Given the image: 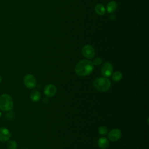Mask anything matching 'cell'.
Listing matches in <instances>:
<instances>
[{
	"mask_svg": "<svg viewBox=\"0 0 149 149\" xmlns=\"http://www.w3.org/2000/svg\"><path fill=\"white\" fill-rule=\"evenodd\" d=\"M94 70L93 62L88 59H83L79 61L74 68L76 74L80 77H84L90 74Z\"/></svg>",
	"mask_w": 149,
	"mask_h": 149,
	"instance_id": "obj_1",
	"label": "cell"
},
{
	"mask_svg": "<svg viewBox=\"0 0 149 149\" xmlns=\"http://www.w3.org/2000/svg\"><path fill=\"white\" fill-rule=\"evenodd\" d=\"M93 85L98 91L106 92L110 88L111 83L107 77H99L94 80Z\"/></svg>",
	"mask_w": 149,
	"mask_h": 149,
	"instance_id": "obj_2",
	"label": "cell"
},
{
	"mask_svg": "<svg viewBox=\"0 0 149 149\" xmlns=\"http://www.w3.org/2000/svg\"><path fill=\"white\" fill-rule=\"evenodd\" d=\"M13 108V102L12 97L7 94H2L0 96V109L3 111H9Z\"/></svg>",
	"mask_w": 149,
	"mask_h": 149,
	"instance_id": "obj_3",
	"label": "cell"
},
{
	"mask_svg": "<svg viewBox=\"0 0 149 149\" xmlns=\"http://www.w3.org/2000/svg\"><path fill=\"white\" fill-rule=\"evenodd\" d=\"M23 83L27 88L31 89L36 86L37 80L33 74H27L25 75L23 78Z\"/></svg>",
	"mask_w": 149,
	"mask_h": 149,
	"instance_id": "obj_4",
	"label": "cell"
},
{
	"mask_svg": "<svg viewBox=\"0 0 149 149\" xmlns=\"http://www.w3.org/2000/svg\"><path fill=\"white\" fill-rule=\"evenodd\" d=\"M101 72L102 75L105 77L111 76L113 73V67L112 64L108 62L104 63L101 68Z\"/></svg>",
	"mask_w": 149,
	"mask_h": 149,
	"instance_id": "obj_5",
	"label": "cell"
},
{
	"mask_svg": "<svg viewBox=\"0 0 149 149\" xmlns=\"http://www.w3.org/2000/svg\"><path fill=\"white\" fill-rule=\"evenodd\" d=\"M82 54L87 59H92L95 55V50L94 48L90 45H84L81 50Z\"/></svg>",
	"mask_w": 149,
	"mask_h": 149,
	"instance_id": "obj_6",
	"label": "cell"
},
{
	"mask_svg": "<svg viewBox=\"0 0 149 149\" xmlns=\"http://www.w3.org/2000/svg\"><path fill=\"white\" fill-rule=\"evenodd\" d=\"M122 136V132L119 129H113L108 133V139L112 141L115 142L119 140Z\"/></svg>",
	"mask_w": 149,
	"mask_h": 149,
	"instance_id": "obj_7",
	"label": "cell"
},
{
	"mask_svg": "<svg viewBox=\"0 0 149 149\" xmlns=\"http://www.w3.org/2000/svg\"><path fill=\"white\" fill-rule=\"evenodd\" d=\"M56 86L53 84H49L44 87V94L47 97H54L55 94L56 93Z\"/></svg>",
	"mask_w": 149,
	"mask_h": 149,
	"instance_id": "obj_8",
	"label": "cell"
},
{
	"mask_svg": "<svg viewBox=\"0 0 149 149\" xmlns=\"http://www.w3.org/2000/svg\"><path fill=\"white\" fill-rule=\"evenodd\" d=\"M11 137L9 130L5 127L0 128V141L5 142L8 141Z\"/></svg>",
	"mask_w": 149,
	"mask_h": 149,
	"instance_id": "obj_9",
	"label": "cell"
},
{
	"mask_svg": "<svg viewBox=\"0 0 149 149\" xmlns=\"http://www.w3.org/2000/svg\"><path fill=\"white\" fill-rule=\"evenodd\" d=\"M97 144L101 149H107L109 146V142L107 138L100 137L97 141Z\"/></svg>",
	"mask_w": 149,
	"mask_h": 149,
	"instance_id": "obj_10",
	"label": "cell"
},
{
	"mask_svg": "<svg viewBox=\"0 0 149 149\" xmlns=\"http://www.w3.org/2000/svg\"><path fill=\"white\" fill-rule=\"evenodd\" d=\"M30 97L31 101L33 102H35L39 101L41 98V93L37 90H34L31 91L30 93Z\"/></svg>",
	"mask_w": 149,
	"mask_h": 149,
	"instance_id": "obj_11",
	"label": "cell"
},
{
	"mask_svg": "<svg viewBox=\"0 0 149 149\" xmlns=\"http://www.w3.org/2000/svg\"><path fill=\"white\" fill-rule=\"evenodd\" d=\"M117 7H118L117 3L114 1H112L108 2V3L107 4V10L108 13H112L116 10Z\"/></svg>",
	"mask_w": 149,
	"mask_h": 149,
	"instance_id": "obj_12",
	"label": "cell"
},
{
	"mask_svg": "<svg viewBox=\"0 0 149 149\" xmlns=\"http://www.w3.org/2000/svg\"><path fill=\"white\" fill-rule=\"evenodd\" d=\"M95 12L97 15L102 16V15H104L105 14V9L102 4L98 3L95 6Z\"/></svg>",
	"mask_w": 149,
	"mask_h": 149,
	"instance_id": "obj_13",
	"label": "cell"
},
{
	"mask_svg": "<svg viewBox=\"0 0 149 149\" xmlns=\"http://www.w3.org/2000/svg\"><path fill=\"white\" fill-rule=\"evenodd\" d=\"M112 80L115 82L119 81L122 79V73L119 71H116L112 74Z\"/></svg>",
	"mask_w": 149,
	"mask_h": 149,
	"instance_id": "obj_14",
	"label": "cell"
},
{
	"mask_svg": "<svg viewBox=\"0 0 149 149\" xmlns=\"http://www.w3.org/2000/svg\"><path fill=\"white\" fill-rule=\"evenodd\" d=\"M17 147V144L14 140H9L7 143V148L8 149H16Z\"/></svg>",
	"mask_w": 149,
	"mask_h": 149,
	"instance_id": "obj_15",
	"label": "cell"
},
{
	"mask_svg": "<svg viewBox=\"0 0 149 149\" xmlns=\"http://www.w3.org/2000/svg\"><path fill=\"white\" fill-rule=\"evenodd\" d=\"M98 133L100 134L101 135H105L108 133V130L107 129V127L106 126H101L100 127H99L98 129Z\"/></svg>",
	"mask_w": 149,
	"mask_h": 149,
	"instance_id": "obj_16",
	"label": "cell"
},
{
	"mask_svg": "<svg viewBox=\"0 0 149 149\" xmlns=\"http://www.w3.org/2000/svg\"><path fill=\"white\" fill-rule=\"evenodd\" d=\"M102 63V59L101 58H96L93 60V64L95 66H99Z\"/></svg>",
	"mask_w": 149,
	"mask_h": 149,
	"instance_id": "obj_17",
	"label": "cell"
},
{
	"mask_svg": "<svg viewBox=\"0 0 149 149\" xmlns=\"http://www.w3.org/2000/svg\"><path fill=\"white\" fill-rule=\"evenodd\" d=\"M115 15H113V14H111L110 16H109V19H111V20H114L115 19Z\"/></svg>",
	"mask_w": 149,
	"mask_h": 149,
	"instance_id": "obj_18",
	"label": "cell"
},
{
	"mask_svg": "<svg viewBox=\"0 0 149 149\" xmlns=\"http://www.w3.org/2000/svg\"><path fill=\"white\" fill-rule=\"evenodd\" d=\"M1 81H2V77L0 76V83L1 82Z\"/></svg>",
	"mask_w": 149,
	"mask_h": 149,
	"instance_id": "obj_19",
	"label": "cell"
},
{
	"mask_svg": "<svg viewBox=\"0 0 149 149\" xmlns=\"http://www.w3.org/2000/svg\"><path fill=\"white\" fill-rule=\"evenodd\" d=\"M1 112H0V117H1Z\"/></svg>",
	"mask_w": 149,
	"mask_h": 149,
	"instance_id": "obj_20",
	"label": "cell"
}]
</instances>
